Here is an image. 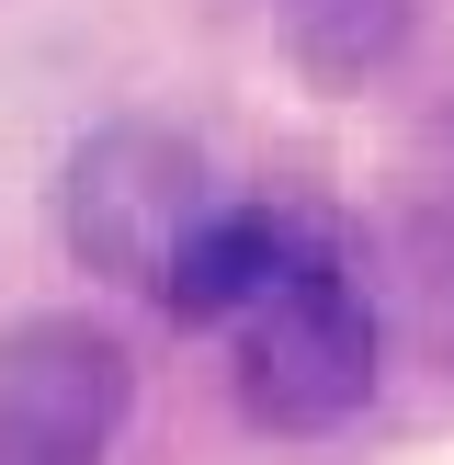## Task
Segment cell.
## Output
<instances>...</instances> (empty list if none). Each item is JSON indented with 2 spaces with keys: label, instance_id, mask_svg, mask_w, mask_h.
Segmentation results:
<instances>
[{
  "label": "cell",
  "instance_id": "1",
  "mask_svg": "<svg viewBox=\"0 0 454 465\" xmlns=\"http://www.w3.org/2000/svg\"><path fill=\"white\" fill-rule=\"evenodd\" d=\"M216 216L204 204V148L171 125H103L68 148V182H57V227L103 284H171V262L193 250V227Z\"/></svg>",
  "mask_w": 454,
  "mask_h": 465
},
{
  "label": "cell",
  "instance_id": "2",
  "mask_svg": "<svg viewBox=\"0 0 454 465\" xmlns=\"http://www.w3.org/2000/svg\"><path fill=\"white\" fill-rule=\"evenodd\" d=\"M363 398H375V307L340 272V250H318L307 272H284L250 307V330H239V409L262 431H340Z\"/></svg>",
  "mask_w": 454,
  "mask_h": 465
},
{
  "label": "cell",
  "instance_id": "3",
  "mask_svg": "<svg viewBox=\"0 0 454 465\" xmlns=\"http://www.w3.org/2000/svg\"><path fill=\"white\" fill-rule=\"evenodd\" d=\"M136 420V352L103 318H12L0 330V465H103Z\"/></svg>",
  "mask_w": 454,
  "mask_h": 465
},
{
  "label": "cell",
  "instance_id": "4",
  "mask_svg": "<svg viewBox=\"0 0 454 465\" xmlns=\"http://www.w3.org/2000/svg\"><path fill=\"white\" fill-rule=\"evenodd\" d=\"M318 227L307 216H284V204H216V216L193 227V250L171 262V284H159V307L182 318V330H216V318H250L284 272H307L318 262Z\"/></svg>",
  "mask_w": 454,
  "mask_h": 465
},
{
  "label": "cell",
  "instance_id": "5",
  "mask_svg": "<svg viewBox=\"0 0 454 465\" xmlns=\"http://www.w3.org/2000/svg\"><path fill=\"white\" fill-rule=\"evenodd\" d=\"M409 23H420V0H284L295 68H307V80H330V91L386 80V68L409 57Z\"/></svg>",
  "mask_w": 454,
  "mask_h": 465
}]
</instances>
